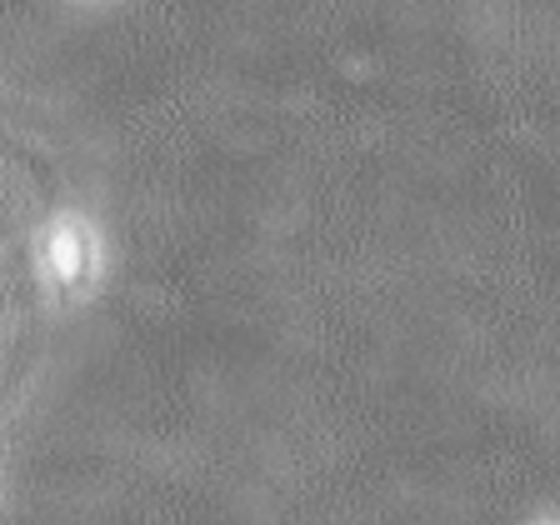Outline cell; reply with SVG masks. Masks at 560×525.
Returning <instances> with one entry per match:
<instances>
[{"instance_id": "cell-3", "label": "cell", "mask_w": 560, "mask_h": 525, "mask_svg": "<svg viewBox=\"0 0 560 525\" xmlns=\"http://www.w3.org/2000/svg\"><path fill=\"white\" fill-rule=\"evenodd\" d=\"M521 525H560V511H536V515H525Z\"/></svg>"}, {"instance_id": "cell-1", "label": "cell", "mask_w": 560, "mask_h": 525, "mask_svg": "<svg viewBox=\"0 0 560 525\" xmlns=\"http://www.w3.org/2000/svg\"><path fill=\"white\" fill-rule=\"evenodd\" d=\"M31 276L50 311L70 315L101 301L110 280L105 225L81 206H60L31 231Z\"/></svg>"}, {"instance_id": "cell-2", "label": "cell", "mask_w": 560, "mask_h": 525, "mask_svg": "<svg viewBox=\"0 0 560 525\" xmlns=\"http://www.w3.org/2000/svg\"><path fill=\"white\" fill-rule=\"evenodd\" d=\"M60 5H70V11H116L120 0H60Z\"/></svg>"}]
</instances>
